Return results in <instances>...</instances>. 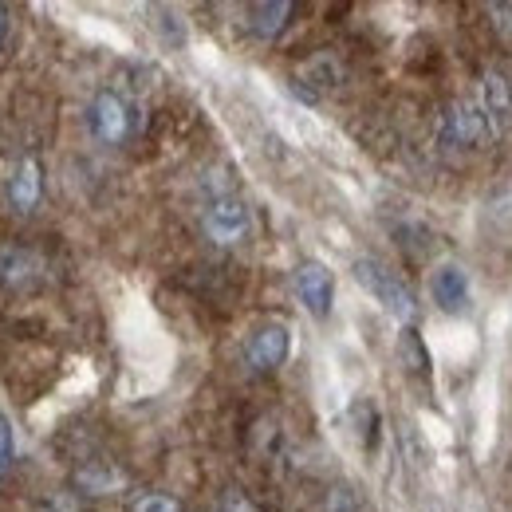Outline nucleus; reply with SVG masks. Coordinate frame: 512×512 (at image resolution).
Returning <instances> with one entry per match:
<instances>
[{
  "label": "nucleus",
  "instance_id": "1",
  "mask_svg": "<svg viewBox=\"0 0 512 512\" xmlns=\"http://www.w3.org/2000/svg\"><path fill=\"white\" fill-rule=\"evenodd\" d=\"M201 229L217 249H237L253 233V213L249 205L233 193L229 182L209 186L205 182V205H201Z\"/></svg>",
  "mask_w": 512,
  "mask_h": 512
},
{
  "label": "nucleus",
  "instance_id": "3",
  "mask_svg": "<svg viewBox=\"0 0 512 512\" xmlns=\"http://www.w3.org/2000/svg\"><path fill=\"white\" fill-rule=\"evenodd\" d=\"M87 127L103 146H123L138 127V119H134V107L119 91H99L87 107Z\"/></svg>",
  "mask_w": 512,
  "mask_h": 512
},
{
  "label": "nucleus",
  "instance_id": "2",
  "mask_svg": "<svg viewBox=\"0 0 512 512\" xmlns=\"http://www.w3.org/2000/svg\"><path fill=\"white\" fill-rule=\"evenodd\" d=\"M355 280L383 304L386 316H394L398 323H410L414 320V312H418V304H414V292H410V284L390 268L383 264L379 256H359L355 260Z\"/></svg>",
  "mask_w": 512,
  "mask_h": 512
},
{
  "label": "nucleus",
  "instance_id": "16",
  "mask_svg": "<svg viewBox=\"0 0 512 512\" xmlns=\"http://www.w3.org/2000/svg\"><path fill=\"white\" fill-rule=\"evenodd\" d=\"M489 16H493V28H497V36L512 44V4H493L489 8Z\"/></svg>",
  "mask_w": 512,
  "mask_h": 512
},
{
  "label": "nucleus",
  "instance_id": "18",
  "mask_svg": "<svg viewBox=\"0 0 512 512\" xmlns=\"http://www.w3.org/2000/svg\"><path fill=\"white\" fill-rule=\"evenodd\" d=\"M4 16H8V12H4V4H0V44H4Z\"/></svg>",
  "mask_w": 512,
  "mask_h": 512
},
{
  "label": "nucleus",
  "instance_id": "9",
  "mask_svg": "<svg viewBox=\"0 0 512 512\" xmlns=\"http://www.w3.org/2000/svg\"><path fill=\"white\" fill-rule=\"evenodd\" d=\"M481 115H485L493 134L512 127V83L497 71H489L481 79Z\"/></svg>",
  "mask_w": 512,
  "mask_h": 512
},
{
  "label": "nucleus",
  "instance_id": "7",
  "mask_svg": "<svg viewBox=\"0 0 512 512\" xmlns=\"http://www.w3.org/2000/svg\"><path fill=\"white\" fill-rule=\"evenodd\" d=\"M44 197V166L36 158H20L8 178V209L16 217H28Z\"/></svg>",
  "mask_w": 512,
  "mask_h": 512
},
{
  "label": "nucleus",
  "instance_id": "6",
  "mask_svg": "<svg viewBox=\"0 0 512 512\" xmlns=\"http://www.w3.org/2000/svg\"><path fill=\"white\" fill-rule=\"evenodd\" d=\"M292 284H296V296L304 300V308H308L316 320H327L331 296H335V280H331V272L323 268L320 260H304V264L292 272Z\"/></svg>",
  "mask_w": 512,
  "mask_h": 512
},
{
  "label": "nucleus",
  "instance_id": "15",
  "mask_svg": "<svg viewBox=\"0 0 512 512\" xmlns=\"http://www.w3.org/2000/svg\"><path fill=\"white\" fill-rule=\"evenodd\" d=\"M12 461H16V438H12V422L0 414V477L12 469Z\"/></svg>",
  "mask_w": 512,
  "mask_h": 512
},
{
  "label": "nucleus",
  "instance_id": "11",
  "mask_svg": "<svg viewBox=\"0 0 512 512\" xmlns=\"http://www.w3.org/2000/svg\"><path fill=\"white\" fill-rule=\"evenodd\" d=\"M339 79H343V67L335 64V56H316V60H308L304 64V75L296 79V91L304 95V99H323L327 91H335L339 87Z\"/></svg>",
  "mask_w": 512,
  "mask_h": 512
},
{
  "label": "nucleus",
  "instance_id": "4",
  "mask_svg": "<svg viewBox=\"0 0 512 512\" xmlns=\"http://www.w3.org/2000/svg\"><path fill=\"white\" fill-rule=\"evenodd\" d=\"M485 138H489V123H485L481 107L449 103L442 115V130H438V142L446 154H473V150H481Z\"/></svg>",
  "mask_w": 512,
  "mask_h": 512
},
{
  "label": "nucleus",
  "instance_id": "10",
  "mask_svg": "<svg viewBox=\"0 0 512 512\" xmlns=\"http://www.w3.org/2000/svg\"><path fill=\"white\" fill-rule=\"evenodd\" d=\"M430 292H434L442 312H449V316L465 312V304H469V272L461 264H442L434 272V280H430Z\"/></svg>",
  "mask_w": 512,
  "mask_h": 512
},
{
  "label": "nucleus",
  "instance_id": "17",
  "mask_svg": "<svg viewBox=\"0 0 512 512\" xmlns=\"http://www.w3.org/2000/svg\"><path fill=\"white\" fill-rule=\"evenodd\" d=\"M221 512H256V505L245 497V493H237V489H233V493L221 501Z\"/></svg>",
  "mask_w": 512,
  "mask_h": 512
},
{
  "label": "nucleus",
  "instance_id": "14",
  "mask_svg": "<svg viewBox=\"0 0 512 512\" xmlns=\"http://www.w3.org/2000/svg\"><path fill=\"white\" fill-rule=\"evenodd\" d=\"M130 512H182V505L174 501V497H166V493H146V497H138Z\"/></svg>",
  "mask_w": 512,
  "mask_h": 512
},
{
  "label": "nucleus",
  "instance_id": "12",
  "mask_svg": "<svg viewBox=\"0 0 512 512\" xmlns=\"http://www.w3.org/2000/svg\"><path fill=\"white\" fill-rule=\"evenodd\" d=\"M292 12H296V4H288V0H264V4H253L249 8V32H253L256 40H276L284 28H288V20H292Z\"/></svg>",
  "mask_w": 512,
  "mask_h": 512
},
{
  "label": "nucleus",
  "instance_id": "8",
  "mask_svg": "<svg viewBox=\"0 0 512 512\" xmlns=\"http://www.w3.org/2000/svg\"><path fill=\"white\" fill-rule=\"evenodd\" d=\"M36 280H44V256L36 249H24V245H4L0 249V284L20 292V288H32Z\"/></svg>",
  "mask_w": 512,
  "mask_h": 512
},
{
  "label": "nucleus",
  "instance_id": "13",
  "mask_svg": "<svg viewBox=\"0 0 512 512\" xmlns=\"http://www.w3.org/2000/svg\"><path fill=\"white\" fill-rule=\"evenodd\" d=\"M75 489L87 497H107V493L123 489V473L107 461H87L83 469H75Z\"/></svg>",
  "mask_w": 512,
  "mask_h": 512
},
{
  "label": "nucleus",
  "instance_id": "5",
  "mask_svg": "<svg viewBox=\"0 0 512 512\" xmlns=\"http://www.w3.org/2000/svg\"><path fill=\"white\" fill-rule=\"evenodd\" d=\"M288 347H292L288 327L284 323H264V327H256L253 335H249V343H245V363L256 375H272L276 367H284Z\"/></svg>",
  "mask_w": 512,
  "mask_h": 512
}]
</instances>
